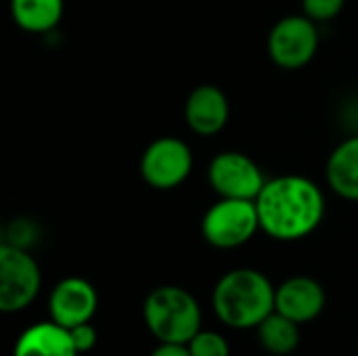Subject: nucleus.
I'll use <instances>...</instances> for the list:
<instances>
[{"mask_svg":"<svg viewBox=\"0 0 358 356\" xmlns=\"http://www.w3.org/2000/svg\"><path fill=\"white\" fill-rule=\"evenodd\" d=\"M260 229L275 241H300L313 235L325 218L321 187L302 174L268 178L256 197Z\"/></svg>","mask_w":358,"mask_h":356,"instance_id":"nucleus-1","label":"nucleus"},{"mask_svg":"<svg viewBox=\"0 0 358 356\" xmlns=\"http://www.w3.org/2000/svg\"><path fill=\"white\" fill-rule=\"evenodd\" d=\"M277 287L256 269H233L224 273L212 292L216 319L233 329H256L275 313Z\"/></svg>","mask_w":358,"mask_h":356,"instance_id":"nucleus-2","label":"nucleus"},{"mask_svg":"<svg viewBox=\"0 0 358 356\" xmlns=\"http://www.w3.org/2000/svg\"><path fill=\"white\" fill-rule=\"evenodd\" d=\"M143 319L159 344H189L201 329V308L195 296L178 285H162L143 302Z\"/></svg>","mask_w":358,"mask_h":356,"instance_id":"nucleus-3","label":"nucleus"},{"mask_svg":"<svg viewBox=\"0 0 358 356\" xmlns=\"http://www.w3.org/2000/svg\"><path fill=\"white\" fill-rule=\"evenodd\" d=\"M262 231L252 199H229L220 197L212 204L201 218V235L216 250H235L254 239Z\"/></svg>","mask_w":358,"mask_h":356,"instance_id":"nucleus-4","label":"nucleus"},{"mask_svg":"<svg viewBox=\"0 0 358 356\" xmlns=\"http://www.w3.org/2000/svg\"><path fill=\"white\" fill-rule=\"evenodd\" d=\"M42 290V271L29 250L0 243V311H25Z\"/></svg>","mask_w":358,"mask_h":356,"instance_id":"nucleus-5","label":"nucleus"},{"mask_svg":"<svg viewBox=\"0 0 358 356\" xmlns=\"http://www.w3.org/2000/svg\"><path fill=\"white\" fill-rule=\"evenodd\" d=\"M319 23L310 17L287 15L281 17L268 31V57L281 69L306 67L319 50Z\"/></svg>","mask_w":358,"mask_h":356,"instance_id":"nucleus-6","label":"nucleus"},{"mask_svg":"<svg viewBox=\"0 0 358 356\" xmlns=\"http://www.w3.org/2000/svg\"><path fill=\"white\" fill-rule=\"evenodd\" d=\"M193 172V151L178 136H159L141 155V176L157 191L180 187Z\"/></svg>","mask_w":358,"mask_h":356,"instance_id":"nucleus-7","label":"nucleus"},{"mask_svg":"<svg viewBox=\"0 0 358 356\" xmlns=\"http://www.w3.org/2000/svg\"><path fill=\"white\" fill-rule=\"evenodd\" d=\"M208 183L218 197L256 201L266 178L250 155L241 151H222L208 166Z\"/></svg>","mask_w":358,"mask_h":356,"instance_id":"nucleus-8","label":"nucleus"},{"mask_svg":"<svg viewBox=\"0 0 358 356\" xmlns=\"http://www.w3.org/2000/svg\"><path fill=\"white\" fill-rule=\"evenodd\" d=\"M99 308V294L94 285L84 277H65L61 279L48 298L50 321L61 327H78L90 323Z\"/></svg>","mask_w":358,"mask_h":356,"instance_id":"nucleus-9","label":"nucleus"},{"mask_svg":"<svg viewBox=\"0 0 358 356\" xmlns=\"http://www.w3.org/2000/svg\"><path fill=\"white\" fill-rule=\"evenodd\" d=\"M327 304V296L323 285L313 277H289L277 287L275 294V311L283 317L296 321L298 325L310 323L321 317Z\"/></svg>","mask_w":358,"mask_h":356,"instance_id":"nucleus-10","label":"nucleus"},{"mask_svg":"<svg viewBox=\"0 0 358 356\" xmlns=\"http://www.w3.org/2000/svg\"><path fill=\"white\" fill-rule=\"evenodd\" d=\"M231 115L227 94L214 84L195 86L185 101V122L199 136L218 134Z\"/></svg>","mask_w":358,"mask_h":356,"instance_id":"nucleus-11","label":"nucleus"},{"mask_svg":"<svg viewBox=\"0 0 358 356\" xmlns=\"http://www.w3.org/2000/svg\"><path fill=\"white\" fill-rule=\"evenodd\" d=\"M13 356H80V353L67 327L55 321H40L17 338Z\"/></svg>","mask_w":358,"mask_h":356,"instance_id":"nucleus-12","label":"nucleus"},{"mask_svg":"<svg viewBox=\"0 0 358 356\" xmlns=\"http://www.w3.org/2000/svg\"><path fill=\"white\" fill-rule=\"evenodd\" d=\"M329 189L342 199L358 201V134L342 141L325 166Z\"/></svg>","mask_w":358,"mask_h":356,"instance_id":"nucleus-13","label":"nucleus"},{"mask_svg":"<svg viewBox=\"0 0 358 356\" xmlns=\"http://www.w3.org/2000/svg\"><path fill=\"white\" fill-rule=\"evenodd\" d=\"M65 13V0H10V17L27 34L52 31Z\"/></svg>","mask_w":358,"mask_h":356,"instance_id":"nucleus-14","label":"nucleus"},{"mask_svg":"<svg viewBox=\"0 0 358 356\" xmlns=\"http://www.w3.org/2000/svg\"><path fill=\"white\" fill-rule=\"evenodd\" d=\"M258 342L260 346L275 356H287L298 350L300 346V325L287 317H283L281 313H273L268 315L258 327Z\"/></svg>","mask_w":358,"mask_h":356,"instance_id":"nucleus-15","label":"nucleus"},{"mask_svg":"<svg viewBox=\"0 0 358 356\" xmlns=\"http://www.w3.org/2000/svg\"><path fill=\"white\" fill-rule=\"evenodd\" d=\"M187 346L191 356H231V346L227 338L210 329H199Z\"/></svg>","mask_w":358,"mask_h":356,"instance_id":"nucleus-16","label":"nucleus"},{"mask_svg":"<svg viewBox=\"0 0 358 356\" xmlns=\"http://www.w3.org/2000/svg\"><path fill=\"white\" fill-rule=\"evenodd\" d=\"M344 4L346 0H302V13L315 23H327L342 13Z\"/></svg>","mask_w":358,"mask_h":356,"instance_id":"nucleus-17","label":"nucleus"},{"mask_svg":"<svg viewBox=\"0 0 358 356\" xmlns=\"http://www.w3.org/2000/svg\"><path fill=\"white\" fill-rule=\"evenodd\" d=\"M36 235H38V231H36L34 222L19 218V220H13V222L6 227L2 243L15 245V248H23V250H29V248L36 243Z\"/></svg>","mask_w":358,"mask_h":356,"instance_id":"nucleus-18","label":"nucleus"},{"mask_svg":"<svg viewBox=\"0 0 358 356\" xmlns=\"http://www.w3.org/2000/svg\"><path fill=\"white\" fill-rule=\"evenodd\" d=\"M69 334H71L73 346H76V350H78L80 355L90 353V350L96 346L99 334H96V329H94L90 323H82V325H78V327H71Z\"/></svg>","mask_w":358,"mask_h":356,"instance_id":"nucleus-19","label":"nucleus"},{"mask_svg":"<svg viewBox=\"0 0 358 356\" xmlns=\"http://www.w3.org/2000/svg\"><path fill=\"white\" fill-rule=\"evenodd\" d=\"M151 356H191L187 344H159Z\"/></svg>","mask_w":358,"mask_h":356,"instance_id":"nucleus-20","label":"nucleus"}]
</instances>
